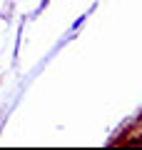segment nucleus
<instances>
[{"instance_id": "1", "label": "nucleus", "mask_w": 142, "mask_h": 150, "mask_svg": "<svg viewBox=\"0 0 142 150\" xmlns=\"http://www.w3.org/2000/svg\"><path fill=\"white\" fill-rule=\"evenodd\" d=\"M85 20H87V13H85V15H80V18H77V20H75V25H72V30H77V28H80V25H82V23H85Z\"/></svg>"}]
</instances>
